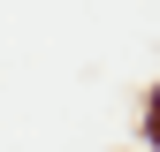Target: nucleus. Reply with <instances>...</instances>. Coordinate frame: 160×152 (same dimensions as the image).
<instances>
[{
	"instance_id": "nucleus-1",
	"label": "nucleus",
	"mask_w": 160,
	"mask_h": 152,
	"mask_svg": "<svg viewBox=\"0 0 160 152\" xmlns=\"http://www.w3.org/2000/svg\"><path fill=\"white\" fill-rule=\"evenodd\" d=\"M145 137L160 145V91H152V114H145Z\"/></svg>"
}]
</instances>
